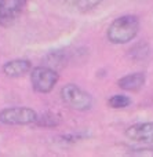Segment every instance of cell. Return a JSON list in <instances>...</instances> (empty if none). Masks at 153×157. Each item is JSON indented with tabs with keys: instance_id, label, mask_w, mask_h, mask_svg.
<instances>
[{
	"instance_id": "cell-1",
	"label": "cell",
	"mask_w": 153,
	"mask_h": 157,
	"mask_svg": "<svg viewBox=\"0 0 153 157\" xmlns=\"http://www.w3.org/2000/svg\"><path fill=\"white\" fill-rule=\"evenodd\" d=\"M140 32V21L135 15H121L109 25L106 37L112 44H126L134 40Z\"/></svg>"
},
{
	"instance_id": "cell-2",
	"label": "cell",
	"mask_w": 153,
	"mask_h": 157,
	"mask_svg": "<svg viewBox=\"0 0 153 157\" xmlns=\"http://www.w3.org/2000/svg\"><path fill=\"white\" fill-rule=\"evenodd\" d=\"M61 98H62L63 103L73 110L86 112L90 110L93 106V97L87 91L80 88L79 86L72 83L65 84L61 88Z\"/></svg>"
},
{
	"instance_id": "cell-3",
	"label": "cell",
	"mask_w": 153,
	"mask_h": 157,
	"mask_svg": "<svg viewBox=\"0 0 153 157\" xmlns=\"http://www.w3.org/2000/svg\"><path fill=\"white\" fill-rule=\"evenodd\" d=\"M59 80V75L54 68L47 65L36 66L30 71V83L36 92L48 94L54 90Z\"/></svg>"
},
{
	"instance_id": "cell-4",
	"label": "cell",
	"mask_w": 153,
	"mask_h": 157,
	"mask_svg": "<svg viewBox=\"0 0 153 157\" xmlns=\"http://www.w3.org/2000/svg\"><path fill=\"white\" fill-rule=\"evenodd\" d=\"M36 110L25 106H14L0 110V123L4 125H29L37 120Z\"/></svg>"
},
{
	"instance_id": "cell-5",
	"label": "cell",
	"mask_w": 153,
	"mask_h": 157,
	"mask_svg": "<svg viewBox=\"0 0 153 157\" xmlns=\"http://www.w3.org/2000/svg\"><path fill=\"white\" fill-rule=\"evenodd\" d=\"M28 0H0V25L10 26L24 13Z\"/></svg>"
},
{
	"instance_id": "cell-6",
	"label": "cell",
	"mask_w": 153,
	"mask_h": 157,
	"mask_svg": "<svg viewBox=\"0 0 153 157\" xmlns=\"http://www.w3.org/2000/svg\"><path fill=\"white\" fill-rule=\"evenodd\" d=\"M124 134L130 141L153 147V123H135L130 125Z\"/></svg>"
},
{
	"instance_id": "cell-7",
	"label": "cell",
	"mask_w": 153,
	"mask_h": 157,
	"mask_svg": "<svg viewBox=\"0 0 153 157\" xmlns=\"http://www.w3.org/2000/svg\"><path fill=\"white\" fill-rule=\"evenodd\" d=\"M32 71V63L28 59H13L8 61L3 65V73L7 77L11 78H18L25 76L26 73H30Z\"/></svg>"
},
{
	"instance_id": "cell-8",
	"label": "cell",
	"mask_w": 153,
	"mask_h": 157,
	"mask_svg": "<svg viewBox=\"0 0 153 157\" xmlns=\"http://www.w3.org/2000/svg\"><path fill=\"white\" fill-rule=\"evenodd\" d=\"M145 73L143 72H135V73L127 75V76L121 77L117 81V86L121 90H126V91H131V92H137L145 86Z\"/></svg>"
},
{
	"instance_id": "cell-9",
	"label": "cell",
	"mask_w": 153,
	"mask_h": 157,
	"mask_svg": "<svg viewBox=\"0 0 153 157\" xmlns=\"http://www.w3.org/2000/svg\"><path fill=\"white\" fill-rule=\"evenodd\" d=\"M62 2L76 11L87 13V11H91L95 7H98L102 3V0H62Z\"/></svg>"
},
{
	"instance_id": "cell-10",
	"label": "cell",
	"mask_w": 153,
	"mask_h": 157,
	"mask_svg": "<svg viewBox=\"0 0 153 157\" xmlns=\"http://www.w3.org/2000/svg\"><path fill=\"white\" fill-rule=\"evenodd\" d=\"M108 105L113 109H124L131 105V98H128L127 95H120V94L113 95L112 98H109Z\"/></svg>"
},
{
	"instance_id": "cell-11",
	"label": "cell",
	"mask_w": 153,
	"mask_h": 157,
	"mask_svg": "<svg viewBox=\"0 0 153 157\" xmlns=\"http://www.w3.org/2000/svg\"><path fill=\"white\" fill-rule=\"evenodd\" d=\"M58 123H59V119L52 113H46V114H43V116L37 117V120H36V124L40 125V127H44V128L55 127V125H58Z\"/></svg>"
}]
</instances>
